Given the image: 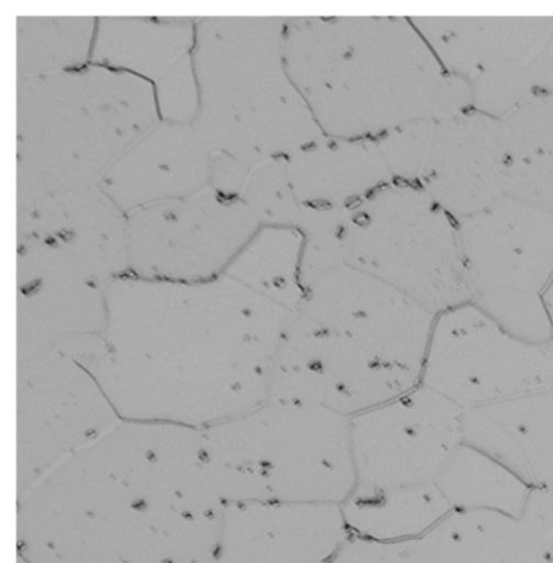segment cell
<instances>
[{
    "label": "cell",
    "mask_w": 553,
    "mask_h": 563,
    "mask_svg": "<svg viewBox=\"0 0 553 563\" xmlns=\"http://www.w3.org/2000/svg\"><path fill=\"white\" fill-rule=\"evenodd\" d=\"M422 177L433 199L464 218L505 199L501 121L469 115L435 124Z\"/></svg>",
    "instance_id": "obj_12"
},
{
    "label": "cell",
    "mask_w": 553,
    "mask_h": 563,
    "mask_svg": "<svg viewBox=\"0 0 553 563\" xmlns=\"http://www.w3.org/2000/svg\"><path fill=\"white\" fill-rule=\"evenodd\" d=\"M121 421L95 375L74 357L53 351L23 357L16 387V497Z\"/></svg>",
    "instance_id": "obj_5"
},
{
    "label": "cell",
    "mask_w": 553,
    "mask_h": 563,
    "mask_svg": "<svg viewBox=\"0 0 553 563\" xmlns=\"http://www.w3.org/2000/svg\"><path fill=\"white\" fill-rule=\"evenodd\" d=\"M111 343L84 365L122 421L203 429L269 397L279 316L234 288L183 295L129 288Z\"/></svg>",
    "instance_id": "obj_2"
},
{
    "label": "cell",
    "mask_w": 553,
    "mask_h": 563,
    "mask_svg": "<svg viewBox=\"0 0 553 563\" xmlns=\"http://www.w3.org/2000/svg\"><path fill=\"white\" fill-rule=\"evenodd\" d=\"M341 508L351 534L378 542L422 538L453 511L436 484L399 489L356 487Z\"/></svg>",
    "instance_id": "obj_16"
},
{
    "label": "cell",
    "mask_w": 553,
    "mask_h": 563,
    "mask_svg": "<svg viewBox=\"0 0 553 563\" xmlns=\"http://www.w3.org/2000/svg\"><path fill=\"white\" fill-rule=\"evenodd\" d=\"M224 504L343 505L357 486L350 418L302 402L266 399L201 431Z\"/></svg>",
    "instance_id": "obj_3"
},
{
    "label": "cell",
    "mask_w": 553,
    "mask_h": 563,
    "mask_svg": "<svg viewBox=\"0 0 553 563\" xmlns=\"http://www.w3.org/2000/svg\"><path fill=\"white\" fill-rule=\"evenodd\" d=\"M542 299H544L545 309H548L549 312V319H551L552 323V334H553V279L551 282V285L545 288V291L542 292ZM553 343V338H552Z\"/></svg>",
    "instance_id": "obj_20"
},
{
    "label": "cell",
    "mask_w": 553,
    "mask_h": 563,
    "mask_svg": "<svg viewBox=\"0 0 553 563\" xmlns=\"http://www.w3.org/2000/svg\"><path fill=\"white\" fill-rule=\"evenodd\" d=\"M461 254L477 292L542 295L553 279V211L505 197L457 227Z\"/></svg>",
    "instance_id": "obj_10"
},
{
    "label": "cell",
    "mask_w": 553,
    "mask_h": 563,
    "mask_svg": "<svg viewBox=\"0 0 553 563\" xmlns=\"http://www.w3.org/2000/svg\"><path fill=\"white\" fill-rule=\"evenodd\" d=\"M351 536L341 505H226L217 563H325Z\"/></svg>",
    "instance_id": "obj_11"
},
{
    "label": "cell",
    "mask_w": 553,
    "mask_h": 563,
    "mask_svg": "<svg viewBox=\"0 0 553 563\" xmlns=\"http://www.w3.org/2000/svg\"><path fill=\"white\" fill-rule=\"evenodd\" d=\"M425 536L443 563H551L538 531L498 511H452Z\"/></svg>",
    "instance_id": "obj_14"
},
{
    "label": "cell",
    "mask_w": 553,
    "mask_h": 563,
    "mask_svg": "<svg viewBox=\"0 0 553 563\" xmlns=\"http://www.w3.org/2000/svg\"><path fill=\"white\" fill-rule=\"evenodd\" d=\"M501 140L507 197L553 211V95L517 106Z\"/></svg>",
    "instance_id": "obj_15"
},
{
    "label": "cell",
    "mask_w": 553,
    "mask_h": 563,
    "mask_svg": "<svg viewBox=\"0 0 553 563\" xmlns=\"http://www.w3.org/2000/svg\"><path fill=\"white\" fill-rule=\"evenodd\" d=\"M421 384L464 411L548 390L553 343L518 340L476 303H463L436 316Z\"/></svg>",
    "instance_id": "obj_4"
},
{
    "label": "cell",
    "mask_w": 553,
    "mask_h": 563,
    "mask_svg": "<svg viewBox=\"0 0 553 563\" xmlns=\"http://www.w3.org/2000/svg\"><path fill=\"white\" fill-rule=\"evenodd\" d=\"M325 563H442L425 536L405 542H378L351 536Z\"/></svg>",
    "instance_id": "obj_19"
},
{
    "label": "cell",
    "mask_w": 553,
    "mask_h": 563,
    "mask_svg": "<svg viewBox=\"0 0 553 563\" xmlns=\"http://www.w3.org/2000/svg\"><path fill=\"white\" fill-rule=\"evenodd\" d=\"M473 302L518 340L552 344V323L542 295L517 289H490L477 292Z\"/></svg>",
    "instance_id": "obj_18"
},
{
    "label": "cell",
    "mask_w": 553,
    "mask_h": 563,
    "mask_svg": "<svg viewBox=\"0 0 553 563\" xmlns=\"http://www.w3.org/2000/svg\"><path fill=\"white\" fill-rule=\"evenodd\" d=\"M463 442L505 464L532 489L553 494V387L467 409Z\"/></svg>",
    "instance_id": "obj_13"
},
{
    "label": "cell",
    "mask_w": 553,
    "mask_h": 563,
    "mask_svg": "<svg viewBox=\"0 0 553 563\" xmlns=\"http://www.w3.org/2000/svg\"><path fill=\"white\" fill-rule=\"evenodd\" d=\"M419 384V375L317 325L276 357L268 399L317 406L351 419Z\"/></svg>",
    "instance_id": "obj_7"
},
{
    "label": "cell",
    "mask_w": 553,
    "mask_h": 563,
    "mask_svg": "<svg viewBox=\"0 0 553 563\" xmlns=\"http://www.w3.org/2000/svg\"><path fill=\"white\" fill-rule=\"evenodd\" d=\"M464 409L419 384L350 419L361 489L436 484L463 445Z\"/></svg>",
    "instance_id": "obj_6"
},
{
    "label": "cell",
    "mask_w": 553,
    "mask_h": 563,
    "mask_svg": "<svg viewBox=\"0 0 553 563\" xmlns=\"http://www.w3.org/2000/svg\"><path fill=\"white\" fill-rule=\"evenodd\" d=\"M433 201L402 189L398 230H388L381 244L357 254L356 264L439 316L473 302L476 289L464 265L457 228Z\"/></svg>",
    "instance_id": "obj_8"
},
{
    "label": "cell",
    "mask_w": 553,
    "mask_h": 563,
    "mask_svg": "<svg viewBox=\"0 0 553 563\" xmlns=\"http://www.w3.org/2000/svg\"><path fill=\"white\" fill-rule=\"evenodd\" d=\"M436 487L453 511L487 510L521 518L531 486L505 464L463 442Z\"/></svg>",
    "instance_id": "obj_17"
},
{
    "label": "cell",
    "mask_w": 553,
    "mask_h": 563,
    "mask_svg": "<svg viewBox=\"0 0 553 563\" xmlns=\"http://www.w3.org/2000/svg\"><path fill=\"white\" fill-rule=\"evenodd\" d=\"M545 551H548L549 559H551V563H553V528L551 531L545 534L544 538Z\"/></svg>",
    "instance_id": "obj_21"
},
{
    "label": "cell",
    "mask_w": 553,
    "mask_h": 563,
    "mask_svg": "<svg viewBox=\"0 0 553 563\" xmlns=\"http://www.w3.org/2000/svg\"><path fill=\"white\" fill-rule=\"evenodd\" d=\"M307 299L316 306L319 327L421 377L436 316L418 300L357 268L330 276Z\"/></svg>",
    "instance_id": "obj_9"
},
{
    "label": "cell",
    "mask_w": 553,
    "mask_h": 563,
    "mask_svg": "<svg viewBox=\"0 0 553 563\" xmlns=\"http://www.w3.org/2000/svg\"><path fill=\"white\" fill-rule=\"evenodd\" d=\"M226 504L201 431L121 421L16 497L29 563H217Z\"/></svg>",
    "instance_id": "obj_1"
},
{
    "label": "cell",
    "mask_w": 553,
    "mask_h": 563,
    "mask_svg": "<svg viewBox=\"0 0 553 563\" xmlns=\"http://www.w3.org/2000/svg\"><path fill=\"white\" fill-rule=\"evenodd\" d=\"M16 563H29V562H25V561H23L22 558H19V559H16Z\"/></svg>",
    "instance_id": "obj_22"
}]
</instances>
